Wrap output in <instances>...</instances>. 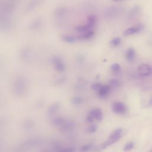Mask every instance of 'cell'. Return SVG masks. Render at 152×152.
<instances>
[{"label":"cell","mask_w":152,"mask_h":152,"mask_svg":"<svg viewBox=\"0 0 152 152\" xmlns=\"http://www.w3.org/2000/svg\"><path fill=\"white\" fill-rule=\"evenodd\" d=\"M34 126V122L32 120H26L22 124V127L24 130H30Z\"/></svg>","instance_id":"21"},{"label":"cell","mask_w":152,"mask_h":152,"mask_svg":"<svg viewBox=\"0 0 152 152\" xmlns=\"http://www.w3.org/2000/svg\"><path fill=\"white\" fill-rule=\"evenodd\" d=\"M27 80L25 77L18 75L15 78L13 82L12 89L15 95L18 96H24L27 92Z\"/></svg>","instance_id":"1"},{"label":"cell","mask_w":152,"mask_h":152,"mask_svg":"<svg viewBox=\"0 0 152 152\" xmlns=\"http://www.w3.org/2000/svg\"><path fill=\"white\" fill-rule=\"evenodd\" d=\"M97 22V17L95 15H88L87 18V24H88L89 26H90L92 27H94L96 23Z\"/></svg>","instance_id":"19"},{"label":"cell","mask_w":152,"mask_h":152,"mask_svg":"<svg viewBox=\"0 0 152 152\" xmlns=\"http://www.w3.org/2000/svg\"><path fill=\"white\" fill-rule=\"evenodd\" d=\"M94 36V30H90L86 33L79 34L77 36L78 39L80 40H87L91 39Z\"/></svg>","instance_id":"17"},{"label":"cell","mask_w":152,"mask_h":152,"mask_svg":"<svg viewBox=\"0 0 152 152\" xmlns=\"http://www.w3.org/2000/svg\"><path fill=\"white\" fill-rule=\"evenodd\" d=\"M75 30L79 33L82 34L84 33H86L87 31H90V30H94V28L89 26L88 24L86 23V24L84 25H81L75 27Z\"/></svg>","instance_id":"15"},{"label":"cell","mask_w":152,"mask_h":152,"mask_svg":"<svg viewBox=\"0 0 152 152\" xmlns=\"http://www.w3.org/2000/svg\"><path fill=\"white\" fill-rule=\"evenodd\" d=\"M93 148V144H84V145H82L80 147V150L81 151H88L91 150Z\"/></svg>","instance_id":"28"},{"label":"cell","mask_w":152,"mask_h":152,"mask_svg":"<svg viewBox=\"0 0 152 152\" xmlns=\"http://www.w3.org/2000/svg\"><path fill=\"white\" fill-rule=\"evenodd\" d=\"M11 12L1 11L0 27L2 31H8L12 26V20L11 17Z\"/></svg>","instance_id":"2"},{"label":"cell","mask_w":152,"mask_h":152,"mask_svg":"<svg viewBox=\"0 0 152 152\" xmlns=\"http://www.w3.org/2000/svg\"><path fill=\"white\" fill-rule=\"evenodd\" d=\"M88 113L92 116L94 120L100 121L103 118V112L100 109H93L91 110Z\"/></svg>","instance_id":"14"},{"label":"cell","mask_w":152,"mask_h":152,"mask_svg":"<svg viewBox=\"0 0 152 152\" xmlns=\"http://www.w3.org/2000/svg\"><path fill=\"white\" fill-rule=\"evenodd\" d=\"M149 104H151V105H152V97H151V99L150 100Z\"/></svg>","instance_id":"33"},{"label":"cell","mask_w":152,"mask_h":152,"mask_svg":"<svg viewBox=\"0 0 152 152\" xmlns=\"http://www.w3.org/2000/svg\"><path fill=\"white\" fill-rule=\"evenodd\" d=\"M84 101V99L82 96H75L72 98L71 102L72 104L74 105H79L81 104Z\"/></svg>","instance_id":"24"},{"label":"cell","mask_w":152,"mask_h":152,"mask_svg":"<svg viewBox=\"0 0 152 152\" xmlns=\"http://www.w3.org/2000/svg\"><path fill=\"white\" fill-rule=\"evenodd\" d=\"M61 39L64 42L68 43H73L78 39L77 37L70 34H64L61 37Z\"/></svg>","instance_id":"16"},{"label":"cell","mask_w":152,"mask_h":152,"mask_svg":"<svg viewBox=\"0 0 152 152\" xmlns=\"http://www.w3.org/2000/svg\"><path fill=\"white\" fill-rule=\"evenodd\" d=\"M66 14V9L64 7H58L55 10V18L58 23H61L65 18Z\"/></svg>","instance_id":"8"},{"label":"cell","mask_w":152,"mask_h":152,"mask_svg":"<svg viewBox=\"0 0 152 152\" xmlns=\"http://www.w3.org/2000/svg\"><path fill=\"white\" fill-rule=\"evenodd\" d=\"M75 127V123L73 120L65 119L64 124L59 128L62 132H69L72 131Z\"/></svg>","instance_id":"7"},{"label":"cell","mask_w":152,"mask_h":152,"mask_svg":"<svg viewBox=\"0 0 152 152\" xmlns=\"http://www.w3.org/2000/svg\"><path fill=\"white\" fill-rule=\"evenodd\" d=\"M43 142V140L37 137L30 138L25 140L21 145V148L23 150L25 149H29L30 148H33L36 146L40 145Z\"/></svg>","instance_id":"4"},{"label":"cell","mask_w":152,"mask_h":152,"mask_svg":"<svg viewBox=\"0 0 152 152\" xmlns=\"http://www.w3.org/2000/svg\"><path fill=\"white\" fill-rule=\"evenodd\" d=\"M113 1H119V0H113Z\"/></svg>","instance_id":"34"},{"label":"cell","mask_w":152,"mask_h":152,"mask_svg":"<svg viewBox=\"0 0 152 152\" xmlns=\"http://www.w3.org/2000/svg\"><path fill=\"white\" fill-rule=\"evenodd\" d=\"M122 129L121 128H117L113 131L112 134L109 135L108 139L102 144L99 147V149H104L107 147L115 143L118 141L122 136Z\"/></svg>","instance_id":"3"},{"label":"cell","mask_w":152,"mask_h":152,"mask_svg":"<svg viewBox=\"0 0 152 152\" xmlns=\"http://www.w3.org/2000/svg\"><path fill=\"white\" fill-rule=\"evenodd\" d=\"M42 2V0H32L29 2L27 5V9L28 10H31L34 9L37 6H39Z\"/></svg>","instance_id":"22"},{"label":"cell","mask_w":152,"mask_h":152,"mask_svg":"<svg viewBox=\"0 0 152 152\" xmlns=\"http://www.w3.org/2000/svg\"><path fill=\"white\" fill-rule=\"evenodd\" d=\"M110 88L111 87L109 84H105V85L102 84V86L100 87L99 90L97 91L99 96L100 98L106 97L109 93Z\"/></svg>","instance_id":"13"},{"label":"cell","mask_w":152,"mask_h":152,"mask_svg":"<svg viewBox=\"0 0 152 152\" xmlns=\"http://www.w3.org/2000/svg\"><path fill=\"white\" fill-rule=\"evenodd\" d=\"M120 84H121V83L119 80L115 78L111 79L109 81V85L110 86V87L116 88V87H118L120 86Z\"/></svg>","instance_id":"27"},{"label":"cell","mask_w":152,"mask_h":152,"mask_svg":"<svg viewBox=\"0 0 152 152\" xmlns=\"http://www.w3.org/2000/svg\"><path fill=\"white\" fill-rule=\"evenodd\" d=\"M138 74L140 76H147L152 74V68L147 64H141L137 68Z\"/></svg>","instance_id":"9"},{"label":"cell","mask_w":152,"mask_h":152,"mask_svg":"<svg viewBox=\"0 0 152 152\" xmlns=\"http://www.w3.org/2000/svg\"><path fill=\"white\" fill-rule=\"evenodd\" d=\"M120 12V10L116 7H109L104 10V16L107 19H113L117 17Z\"/></svg>","instance_id":"6"},{"label":"cell","mask_w":152,"mask_h":152,"mask_svg":"<svg viewBox=\"0 0 152 152\" xmlns=\"http://www.w3.org/2000/svg\"><path fill=\"white\" fill-rule=\"evenodd\" d=\"M110 69L114 74H119L121 72V66L118 63H113L110 66Z\"/></svg>","instance_id":"25"},{"label":"cell","mask_w":152,"mask_h":152,"mask_svg":"<svg viewBox=\"0 0 152 152\" xmlns=\"http://www.w3.org/2000/svg\"><path fill=\"white\" fill-rule=\"evenodd\" d=\"M134 146V142H132V141L129 142H128L127 144H126L124 146V151H129V150H131V149L133 148Z\"/></svg>","instance_id":"31"},{"label":"cell","mask_w":152,"mask_h":152,"mask_svg":"<svg viewBox=\"0 0 152 152\" xmlns=\"http://www.w3.org/2000/svg\"><path fill=\"white\" fill-rule=\"evenodd\" d=\"M97 129V125L96 124H91L90 126H89L87 129V131L88 132V133H94L96 131Z\"/></svg>","instance_id":"30"},{"label":"cell","mask_w":152,"mask_h":152,"mask_svg":"<svg viewBox=\"0 0 152 152\" xmlns=\"http://www.w3.org/2000/svg\"><path fill=\"white\" fill-rule=\"evenodd\" d=\"M112 110L116 114H124L126 112V107L125 105L121 102H116L112 104Z\"/></svg>","instance_id":"10"},{"label":"cell","mask_w":152,"mask_h":152,"mask_svg":"<svg viewBox=\"0 0 152 152\" xmlns=\"http://www.w3.org/2000/svg\"><path fill=\"white\" fill-rule=\"evenodd\" d=\"M102 86V84L101 83H100L99 82H95V83H93L91 84V88L94 91H97Z\"/></svg>","instance_id":"29"},{"label":"cell","mask_w":152,"mask_h":152,"mask_svg":"<svg viewBox=\"0 0 152 152\" xmlns=\"http://www.w3.org/2000/svg\"><path fill=\"white\" fill-rule=\"evenodd\" d=\"M51 62L56 71L58 72H63L65 69V63L63 59L58 56H53L51 59Z\"/></svg>","instance_id":"5"},{"label":"cell","mask_w":152,"mask_h":152,"mask_svg":"<svg viewBox=\"0 0 152 152\" xmlns=\"http://www.w3.org/2000/svg\"><path fill=\"white\" fill-rule=\"evenodd\" d=\"M59 103L56 102L53 104H52L48 109L47 110V116L49 119H51L53 118L55 116V115L56 113V112L58 111L59 109Z\"/></svg>","instance_id":"11"},{"label":"cell","mask_w":152,"mask_h":152,"mask_svg":"<svg viewBox=\"0 0 152 152\" xmlns=\"http://www.w3.org/2000/svg\"><path fill=\"white\" fill-rule=\"evenodd\" d=\"M31 51L29 48H23L20 52V57L23 61H27L30 57Z\"/></svg>","instance_id":"18"},{"label":"cell","mask_w":152,"mask_h":152,"mask_svg":"<svg viewBox=\"0 0 152 152\" xmlns=\"http://www.w3.org/2000/svg\"><path fill=\"white\" fill-rule=\"evenodd\" d=\"M121 38L118 37H114L110 41V45L111 47L115 48L119 46L121 44Z\"/></svg>","instance_id":"26"},{"label":"cell","mask_w":152,"mask_h":152,"mask_svg":"<svg viewBox=\"0 0 152 152\" xmlns=\"http://www.w3.org/2000/svg\"><path fill=\"white\" fill-rule=\"evenodd\" d=\"M143 28V26L141 24H139V25H137L131 27H129L127 29H126L124 33L123 34L125 36H130V35H132L136 33H138L139 32H140Z\"/></svg>","instance_id":"12"},{"label":"cell","mask_w":152,"mask_h":152,"mask_svg":"<svg viewBox=\"0 0 152 152\" xmlns=\"http://www.w3.org/2000/svg\"><path fill=\"white\" fill-rule=\"evenodd\" d=\"M86 120L89 123H93L94 121V119L92 117L91 115H90L89 113H88V115L86 116Z\"/></svg>","instance_id":"32"},{"label":"cell","mask_w":152,"mask_h":152,"mask_svg":"<svg viewBox=\"0 0 152 152\" xmlns=\"http://www.w3.org/2000/svg\"><path fill=\"white\" fill-rule=\"evenodd\" d=\"M41 26V20L40 18L34 19L30 24V28L33 30H38Z\"/></svg>","instance_id":"23"},{"label":"cell","mask_w":152,"mask_h":152,"mask_svg":"<svg viewBox=\"0 0 152 152\" xmlns=\"http://www.w3.org/2000/svg\"><path fill=\"white\" fill-rule=\"evenodd\" d=\"M135 56V50L132 48H129L126 52V58L127 60L130 62L132 61L134 59Z\"/></svg>","instance_id":"20"}]
</instances>
